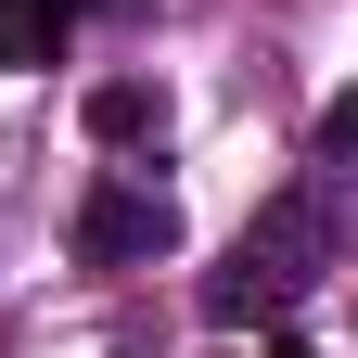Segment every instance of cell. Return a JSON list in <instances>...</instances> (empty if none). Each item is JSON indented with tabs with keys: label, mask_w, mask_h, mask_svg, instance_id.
<instances>
[{
	"label": "cell",
	"mask_w": 358,
	"mask_h": 358,
	"mask_svg": "<svg viewBox=\"0 0 358 358\" xmlns=\"http://www.w3.org/2000/svg\"><path fill=\"white\" fill-rule=\"evenodd\" d=\"M333 243H345V231H333V179L307 166L294 192H268V205H256V231L231 243V268H205V320H217V333H243V320H268V333H282L294 307L320 294Z\"/></svg>",
	"instance_id": "1"
},
{
	"label": "cell",
	"mask_w": 358,
	"mask_h": 358,
	"mask_svg": "<svg viewBox=\"0 0 358 358\" xmlns=\"http://www.w3.org/2000/svg\"><path fill=\"white\" fill-rule=\"evenodd\" d=\"M77 256H90V268H154V256H179V205L154 192V179H90Z\"/></svg>",
	"instance_id": "2"
},
{
	"label": "cell",
	"mask_w": 358,
	"mask_h": 358,
	"mask_svg": "<svg viewBox=\"0 0 358 358\" xmlns=\"http://www.w3.org/2000/svg\"><path fill=\"white\" fill-rule=\"evenodd\" d=\"M77 38V0H0V77H38Z\"/></svg>",
	"instance_id": "3"
},
{
	"label": "cell",
	"mask_w": 358,
	"mask_h": 358,
	"mask_svg": "<svg viewBox=\"0 0 358 358\" xmlns=\"http://www.w3.org/2000/svg\"><path fill=\"white\" fill-rule=\"evenodd\" d=\"M90 141H115V154H128V141H166V103H154L141 77H115V90H90Z\"/></svg>",
	"instance_id": "4"
}]
</instances>
